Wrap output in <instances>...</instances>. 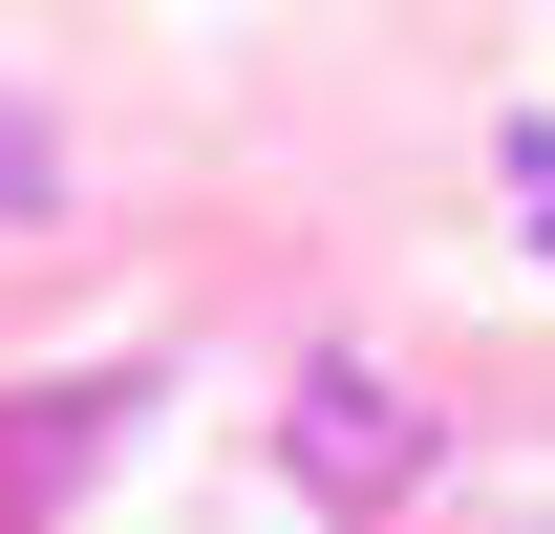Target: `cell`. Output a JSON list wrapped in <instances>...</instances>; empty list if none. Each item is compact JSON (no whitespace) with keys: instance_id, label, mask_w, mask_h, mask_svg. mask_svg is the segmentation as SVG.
<instances>
[{"instance_id":"1","label":"cell","mask_w":555,"mask_h":534,"mask_svg":"<svg viewBox=\"0 0 555 534\" xmlns=\"http://www.w3.org/2000/svg\"><path fill=\"white\" fill-rule=\"evenodd\" d=\"M299 470H321V492H427V406L406 385H363V364H321V385H299Z\"/></svg>"},{"instance_id":"2","label":"cell","mask_w":555,"mask_h":534,"mask_svg":"<svg viewBox=\"0 0 555 534\" xmlns=\"http://www.w3.org/2000/svg\"><path fill=\"white\" fill-rule=\"evenodd\" d=\"M65 193V150H43V107H22V86H0V214H43Z\"/></svg>"}]
</instances>
